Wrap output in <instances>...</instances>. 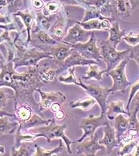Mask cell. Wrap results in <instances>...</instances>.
<instances>
[{
    "label": "cell",
    "mask_w": 139,
    "mask_h": 156,
    "mask_svg": "<svg viewBox=\"0 0 139 156\" xmlns=\"http://www.w3.org/2000/svg\"><path fill=\"white\" fill-rule=\"evenodd\" d=\"M13 79L15 104H27L33 108L38 105L35 101L34 93L48 83L42 76L40 64L36 67H29L27 72H16L13 74Z\"/></svg>",
    "instance_id": "1"
},
{
    "label": "cell",
    "mask_w": 139,
    "mask_h": 156,
    "mask_svg": "<svg viewBox=\"0 0 139 156\" xmlns=\"http://www.w3.org/2000/svg\"><path fill=\"white\" fill-rule=\"evenodd\" d=\"M15 119L18 122L22 131L41 125H47L52 119H46L34 111V108L27 104L14 105Z\"/></svg>",
    "instance_id": "2"
},
{
    "label": "cell",
    "mask_w": 139,
    "mask_h": 156,
    "mask_svg": "<svg viewBox=\"0 0 139 156\" xmlns=\"http://www.w3.org/2000/svg\"><path fill=\"white\" fill-rule=\"evenodd\" d=\"M66 128V124H57L54 117L47 125H45L44 126H39L30 128L28 130V131L36 133V134H40L42 135V137L45 138L47 142L49 143L51 142L53 140L62 139L66 147L68 153L69 154H72L71 145L77 143V141H72L67 136L65 132Z\"/></svg>",
    "instance_id": "3"
},
{
    "label": "cell",
    "mask_w": 139,
    "mask_h": 156,
    "mask_svg": "<svg viewBox=\"0 0 139 156\" xmlns=\"http://www.w3.org/2000/svg\"><path fill=\"white\" fill-rule=\"evenodd\" d=\"M49 58L52 59L49 51H41L35 47H28L23 51L16 52L13 60L16 69L19 67H36L40 60Z\"/></svg>",
    "instance_id": "4"
},
{
    "label": "cell",
    "mask_w": 139,
    "mask_h": 156,
    "mask_svg": "<svg viewBox=\"0 0 139 156\" xmlns=\"http://www.w3.org/2000/svg\"><path fill=\"white\" fill-rule=\"evenodd\" d=\"M130 58L128 57L123 60L114 69L106 73V75L110 76L113 79V85L109 88L111 94H114L117 92L125 93L127 87L133 84L132 82L128 80L126 74V67L128 64Z\"/></svg>",
    "instance_id": "5"
},
{
    "label": "cell",
    "mask_w": 139,
    "mask_h": 156,
    "mask_svg": "<svg viewBox=\"0 0 139 156\" xmlns=\"http://www.w3.org/2000/svg\"><path fill=\"white\" fill-rule=\"evenodd\" d=\"M100 49L102 60L107 65L106 73L114 69L123 60L128 56L130 51V48L124 51H117L116 48L113 47L107 40L100 42Z\"/></svg>",
    "instance_id": "6"
},
{
    "label": "cell",
    "mask_w": 139,
    "mask_h": 156,
    "mask_svg": "<svg viewBox=\"0 0 139 156\" xmlns=\"http://www.w3.org/2000/svg\"><path fill=\"white\" fill-rule=\"evenodd\" d=\"M108 124V119L106 114H100L99 117L90 115L86 117L83 118L79 123V127L83 130V133L82 137L76 140L77 143L82 142L88 137H93L97 128L105 126Z\"/></svg>",
    "instance_id": "7"
},
{
    "label": "cell",
    "mask_w": 139,
    "mask_h": 156,
    "mask_svg": "<svg viewBox=\"0 0 139 156\" xmlns=\"http://www.w3.org/2000/svg\"><path fill=\"white\" fill-rule=\"evenodd\" d=\"M59 43L57 40L49 36L47 31L38 28L36 23H34L31 32V40L29 46L35 47L41 51H49L50 48Z\"/></svg>",
    "instance_id": "8"
},
{
    "label": "cell",
    "mask_w": 139,
    "mask_h": 156,
    "mask_svg": "<svg viewBox=\"0 0 139 156\" xmlns=\"http://www.w3.org/2000/svg\"><path fill=\"white\" fill-rule=\"evenodd\" d=\"M79 87L86 91L87 94L97 101L101 109L100 114H106L108 107L107 99L111 94L109 88L102 87L100 85H86L81 79H79Z\"/></svg>",
    "instance_id": "9"
},
{
    "label": "cell",
    "mask_w": 139,
    "mask_h": 156,
    "mask_svg": "<svg viewBox=\"0 0 139 156\" xmlns=\"http://www.w3.org/2000/svg\"><path fill=\"white\" fill-rule=\"evenodd\" d=\"M72 48L76 50L86 58L94 60L98 63H100L102 60L100 54V47L97 44V40L95 37V33L93 32L91 36L86 42H79L72 45Z\"/></svg>",
    "instance_id": "10"
},
{
    "label": "cell",
    "mask_w": 139,
    "mask_h": 156,
    "mask_svg": "<svg viewBox=\"0 0 139 156\" xmlns=\"http://www.w3.org/2000/svg\"><path fill=\"white\" fill-rule=\"evenodd\" d=\"M70 21V19L68 17V12L64 6L57 14V19L48 31V34L57 42H61L67 34L68 25Z\"/></svg>",
    "instance_id": "11"
},
{
    "label": "cell",
    "mask_w": 139,
    "mask_h": 156,
    "mask_svg": "<svg viewBox=\"0 0 139 156\" xmlns=\"http://www.w3.org/2000/svg\"><path fill=\"white\" fill-rule=\"evenodd\" d=\"M37 92L39 93L40 96L38 114L41 115L42 117H43V112L47 110H49L50 107L54 103L61 102L64 104L67 100L65 95L60 92H46L42 91L41 89H38Z\"/></svg>",
    "instance_id": "12"
},
{
    "label": "cell",
    "mask_w": 139,
    "mask_h": 156,
    "mask_svg": "<svg viewBox=\"0 0 139 156\" xmlns=\"http://www.w3.org/2000/svg\"><path fill=\"white\" fill-rule=\"evenodd\" d=\"M108 11L112 22L128 19L133 11L130 0H113L110 3Z\"/></svg>",
    "instance_id": "13"
},
{
    "label": "cell",
    "mask_w": 139,
    "mask_h": 156,
    "mask_svg": "<svg viewBox=\"0 0 139 156\" xmlns=\"http://www.w3.org/2000/svg\"><path fill=\"white\" fill-rule=\"evenodd\" d=\"M94 31H86L83 29L79 24L75 23L68 28L67 34L63 38V42L73 45L79 42H87Z\"/></svg>",
    "instance_id": "14"
},
{
    "label": "cell",
    "mask_w": 139,
    "mask_h": 156,
    "mask_svg": "<svg viewBox=\"0 0 139 156\" xmlns=\"http://www.w3.org/2000/svg\"><path fill=\"white\" fill-rule=\"evenodd\" d=\"M138 111L139 110L134 108H132L131 111L130 110V115H129L128 118V129L120 138L119 142L120 147L121 145L139 138V121L137 117Z\"/></svg>",
    "instance_id": "15"
},
{
    "label": "cell",
    "mask_w": 139,
    "mask_h": 156,
    "mask_svg": "<svg viewBox=\"0 0 139 156\" xmlns=\"http://www.w3.org/2000/svg\"><path fill=\"white\" fill-rule=\"evenodd\" d=\"M91 64H97L99 63L94 60L87 59L82 56L79 52L73 49L71 54L68 56L62 65V66L56 69L57 77L60 73L64 72L65 70H68L72 67L76 66H86V65H90Z\"/></svg>",
    "instance_id": "16"
},
{
    "label": "cell",
    "mask_w": 139,
    "mask_h": 156,
    "mask_svg": "<svg viewBox=\"0 0 139 156\" xmlns=\"http://www.w3.org/2000/svg\"><path fill=\"white\" fill-rule=\"evenodd\" d=\"M77 154L85 155H96L98 151L106 149L104 145L99 143V136L95 133L94 136L91 139L86 141L77 142Z\"/></svg>",
    "instance_id": "17"
},
{
    "label": "cell",
    "mask_w": 139,
    "mask_h": 156,
    "mask_svg": "<svg viewBox=\"0 0 139 156\" xmlns=\"http://www.w3.org/2000/svg\"><path fill=\"white\" fill-rule=\"evenodd\" d=\"M72 50V45L60 42L52 46L49 51L51 53L53 61L58 67V68H59L64 64L65 59L70 56Z\"/></svg>",
    "instance_id": "18"
},
{
    "label": "cell",
    "mask_w": 139,
    "mask_h": 156,
    "mask_svg": "<svg viewBox=\"0 0 139 156\" xmlns=\"http://www.w3.org/2000/svg\"><path fill=\"white\" fill-rule=\"evenodd\" d=\"M0 87H10L14 90L15 80L13 74L16 72L13 62L6 61L0 65Z\"/></svg>",
    "instance_id": "19"
},
{
    "label": "cell",
    "mask_w": 139,
    "mask_h": 156,
    "mask_svg": "<svg viewBox=\"0 0 139 156\" xmlns=\"http://www.w3.org/2000/svg\"><path fill=\"white\" fill-rule=\"evenodd\" d=\"M104 127V137L99 140V143L104 146L107 154L111 155L115 148L120 147V144L116 138L114 128L111 127L109 123Z\"/></svg>",
    "instance_id": "20"
},
{
    "label": "cell",
    "mask_w": 139,
    "mask_h": 156,
    "mask_svg": "<svg viewBox=\"0 0 139 156\" xmlns=\"http://www.w3.org/2000/svg\"><path fill=\"white\" fill-rule=\"evenodd\" d=\"M13 16L18 17L23 22L27 32L26 43L29 45L30 40H31V32L33 28V25H34L35 20H36V12H34V10L26 9L23 10V11H19Z\"/></svg>",
    "instance_id": "21"
},
{
    "label": "cell",
    "mask_w": 139,
    "mask_h": 156,
    "mask_svg": "<svg viewBox=\"0 0 139 156\" xmlns=\"http://www.w3.org/2000/svg\"><path fill=\"white\" fill-rule=\"evenodd\" d=\"M72 22L79 24L83 29L86 31H108L111 27V22L108 19L100 20L99 19H92L88 21L82 22L77 20H72Z\"/></svg>",
    "instance_id": "22"
},
{
    "label": "cell",
    "mask_w": 139,
    "mask_h": 156,
    "mask_svg": "<svg viewBox=\"0 0 139 156\" xmlns=\"http://www.w3.org/2000/svg\"><path fill=\"white\" fill-rule=\"evenodd\" d=\"M108 31L109 33V36L107 41L116 48L125 36V31L120 29L118 21H115L111 22V27Z\"/></svg>",
    "instance_id": "23"
},
{
    "label": "cell",
    "mask_w": 139,
    "mask_h": 156,
    "mask_svg": "<svg viewBox=\"0 0 139 156\" xmlns=\"http://www.w3.org/2000/svg\"><path fill=\"white\" fill-rule=\"evenodd\" d=\"M42 137L40 134H36L31 132L22 131L21 126L19 125L16 132L15 133V143L13 148H17L22 144V142H33L36 140V138Z\"/></svg>",
    "instance_id": "24"
},
{
    "label": "cell",
    "mask_w": 139,
    "mask_h": 156,
    "mask_svg": "<svg viewBox=\"0 0 139 156\" xmlns=\"http://www.w3.org/2000/svg\"><path fill=\"white\" fill-rule=\"evenodd\" d=\"M36 12V20L35 23L38 28L47 31L51 28L52 25L54 24L57 15H52L49 16H45L42 13L41 11H35Z\"/></svg>",
    "instance_id": "25"
},
{
    "label": "cell",
    "mask_w": 139,
    "mask_h": 156,
    "mask_svg": "<svg viewBox=\"0 0 139 156\" xmlns=\"http://www.w3.org/2000/svg\"><path fill=\"white\" fill-rule=\"evenodd\" d=\"M118 114L130 115V112L124 109V102L123 101H116L111 102L108 105L106 115L109 120H113Z\"/></svg>",
    "instance_id": "26"
},
{
    "label": "cell",
    "mask_w": 139,
    "mask_h": 156,
    "mask_svg": "<svg viewBox=\"0 0 139 156\" xmlns=\"http://www.w3.org/2000/svg\"><path fill=\"white\" fill-rule=\"evenodd\" d=\"M18 122H11L7 116L0 117V137L5 135H12L19 127Z\"/></svg>",
    "instance_id": "27"
},
{
    "label": "cell",
    "mask_w": 139,
    "mask_h": 156,
    "mask_svg": "<svg viewBox=\"0 0 139 156\" xmlns=\"http://www.w3.org/2000/svg\"><path fill=\"white\" fill-rule=\"evenodd\" d=\"M113 120H114V127L113 128L115 131L116 138L119 142L121 137L128 129L129 120L128 118L123 116V114H118Z\"/></svg>",
    "instance_id": "28"
},
{
    "label": "cell",
    "mask_w": 139,
    "mask_h": 156,
    "mask_svg": "<svg viewBox=\"0 0 139 156\" xmlns=\"http://www.w3.org/2000/svg\"><path fill=\"white\" fill-rule=\"evenodd\" d=\"M97 104V101L90 96L83 97L77 101H73L70 103V105L72 108H79L82 111H88Z\"/></svg>",
    "instance_id": "29"
},
{
    "label": "cell",
    "mask_w": 139,
    "mask_h": 156,
    "mask_svg": "<svg viewBox=\"0 0 139 156\" xmlns=\"http://www.w3.org/2000/svg\"><path fill=\"white\" fill-rule=\"evenodd\" d=\"M35 151L34 153H33L32 155H57L61 153L64 150V141L62 139L59 140V144L57 146V147L54 148H51V149H45V148L40 147L38 144H35Z\"/></svg>",
    "instance_id": "30"
},
{
    "label": "cell",
    "mask_w": 139,
    "mask_h": 156,
    "mask_svg": "<svg viewBox=\"0 0 139 156\" xmlns=\"http://www.w3.org/2000/svg\"><path fill=\"white\" fill-rule=\"evenodd\" d=\"M106 74V70H100L97 64H91L88 65V70L82 79L84 80H95L97 81L103 79V75Z\"/></svg>",
    "instance_id": "31"
},
{
    "label": "cell",
    "mask_w": 139,
    "mask_h": 156,
    "mask_svg": "<svg viewBox=\"0 0 139 156\" xmlns=\"http://www.w3.org/2000/svg\"><path fill=\"white\" fill-rule=\"evenodd\" d=\"M92 19H99L100 20L108 19L111 21V22H112V20H111L110 17L104 16V15L102 14V12L100 10L90 6L89 8L84 10V16H83V20L81 22H84Z\"/></svg>",
    "instance_id": "32"
},
{
    "label": "cell",
    "mask_w": 139,
    "mask_h": 156,
    "mask_svg": "<svg viewBox=\"0 0 139 156\" xmlns=\"http://www.w3.org/2000/svg\"><path fill=\"white\" fill-rule=\"evenodd\" d=\"M64 6V5H63L60 2L53 0L45 4L44 8L41 10V12L45 16L57 15Z\"/></svg>",
    "instance_id": "33"
},
{
    "label": "cell",
    "mask_w": 139,
    "mask_h": 156,
    "mask_svg": "<svg viewBox=\"0 0 139 156\" xmlns=\"http://www.w3.org/2000/svg\"><path fill=\"white\" fill-rule=\"evenodd\" d=\"M10 87H0V109L4 110L10 99H14L15 91Z\"/></svg>",
    "instance_id": "34"
},
{
    "label": "cell",
    "mask_w": 139,
    "mask_h": 156,
    "mask_svg": "<svg viewBox=\"0 0 139 156\" xmlns=\"http://www.w3.org/2000/svg\"><path fill=\"white\" fill-rule=\"evenodd\" d=\"M68 74L67 76H63V75H59L57 77L58 80L60 83L65 84H74L79 86V79H77L75 76V67H72L68 69Z\"/></svg>",
    "instance_id": "35"
},
{
    "label": "cell",
    "mask_w": 139,
    "mask_h": 156,
    "mask_svg": "<svg viewBox=\"0 0 139 156\" xmlns=\"http://www.w3.org/2000/svg\"><path fill=\"white\" fill-rule=\"evenodd\" d=\"M139 142V138L136 140H134L131 141L130 142L126 143L125 144L121 145L120 147L119 150L118 151L117 154L118 155H130L133 152L134 149L136 146Z\"/></svg>",
    "instance_id": "36"
},
{
    "label": "cell",
    "mask_w": 139,
    "mask_h": 156,
    "mask_svg": "<svg viewBox=\"0 0 139 156\" xmlns=\"http://www.w3.org/2000/svg\"><path fill=\"white\" fill-rule=\"evenodd\" d=\"M7 2V13L9 15H13L16 13L24 6L23 0H6Z\"/></svg>",
    "instance_id": "37"
},
{
    "label": "cell",
    "mask_w": 139,
    "mask_h": 156,
    "mask_svg": "<svg viewBox=\"0 0 139 156\" xmlns=\"http://www.w3.org/2000/svg\"><path fill=\"white\" fill-rule=\"evenodd\" d=\"M31 147L30 145L28 144H24L23 143H22V144L19 146L17 148H13L11 147V153H10V155L13 156H17V155H32L31 153Z\"/></svg>",
    "instance_id": "38"
},
{
    "label": "cell",
    "mask_w": 139,
    "mask_h": 156,
    "mask_svg": "<svg viewBox=\"0 0 139 156\" xmlns=\"http://www.w3.org/2000/svg\"><path fill=\"white\" fill-rule=\"evenodd\" d=\"M88 3L90 6H92L95 9L100 10L103 14L104 11L109 9L111 0H89Z\"/></svg>",
    "instance_id": "39"
},
{
    "label": "cell",
    "mask_w": 139,
    "mask_h": 156,
    "mask_svg": "<svg viewBox=\"0 0 139 156\" xmlns=\"http://www.w3.org/2000/svg\"><path fill=\"white\" fill-rule=\"evenodd\" d=\"M63 5H69V6H79L83 10L87 9L90 6L88 0H58Z\"/></svg>",
    "instance_id": "40"
},
{
    "label": "cell",
    "mask_w": 139,
    "mask_h": 156,
    "mask_svg": "<svg viewBox=\"0 0 139 156\" xmlns=\"http://www.w3.org/2000/svg\"><path fill=\"white\" fill-rule=\"evenodd\" d=\"M123 39L131 47H134L139 44V33L130 31Z\"/></svg>",
    "instance_id": "41"
},
{
    "label": "cell",
    "mask_w": 139,
    "mask_h": 156,
    "mask_svg": "<svg viewBox=\"0 0 139 156\" xmlns=\"http://www.w3.org/2000/svg\"><path fill=\"white\" fill-rule=\"evenodd\" d=\"M139 91V80L136 81L135 83H134L131 85L130 88V93L129 95V99L127 104V109L128 112H130V105L132 101L133 98L134 97L135 94Z\"/></svg>",
    "instance_id": "42"
},
{
    "label": "cell",
    "mask_w": 139,
    "mask_h": 156,
    "mask_svg": "<svg viewBox=\"0 0 139 156\" xmlns=\"http://www.w3.org/2000/svg\"><path fill=\"white\" fill-rule=\"evenodd\" d=\"M130 60H134L139 67V44L130 48V51L127 56Z\"/></svg>",
    "instance_id": "43"
},
{
    "label": "cell",
    "mask_w": 139,
    "mask_h": 156,
    "mask_svg": "<svg viewBox=\"0 0 139 156\" xmlns=\"http://www.w3.org/2000/svg\"><path fill=\"white\" fill-rule=\"evenodd\" d=\"M9 31H4V32L0 33V44H13V40L9 36Z\"/></svg>",
    "instance_id": "44"
},
{
    "label": "cell",
    "mask_w": 139,
    "mask_h": 156,
    "mask_svg": "<svg viewBox=\"0 0 139 156\" xmlns=\"http://www.w3.org/2000/svg\"><path fill=\"white\" fill-rule=\"evenodd\" d=\"M32 9L34 11H38L44 8L45 3L43 0H31Z\"/></svg>",
    "instance_id": "45"
},
{
    "label": "cell",
    "mask_w": 139,
    "mask_h": 156,
    "mask_svg": "<svg viewBox=\"0 0 139 156\" xmlns=\"http://www.w3.org/2000/svg\"><path fill=\"white\" fill-rule=\"evenodd\" d=\"M2 8H3V7H0V10L2 9ZM12 17L13 16L9 15L8 13H6V15H3L0 12V25L10 23L13 19V17Z\"/></svg>",
    "instance_id": "46"
},
{
    "label": "cell",
    "mask_w": 139,
    "mask_h": 156,
    "mask_svg": "<svg viewBox=\"0 0 139 156\" xmlns=\"http://www.w3.org/2000/svg\"><path fill=\"white\" fill-rule=\"evenodd\" d=\"M133 99L134 101L132 104H131V105H132V108H137L138 110H139V91L135 94V96L133 98Z\"/></svg>",
    "instance_id": "47"
},
{
    "label": "cell",
    "mask_w": 139,
    "mask_h": 156,
    "mask_svg": "<svg viewBox=\"0 0 139 156\" xmlns=\"http://www.w3.org/2000/svg\"><path fill=\"white\" fill-rule=\"evenodd\" d=\"M130 2L131 5L132 11L139 8V0H130Z\"/></svg>",
    "instance_id": "48"
},
{
    "label": "cell",
    "mask_w": 139,
    "mask_h": 156,
    "mask_svg": "<svg viewBox=\"0 0 139 156\" xmlns=\"http://www.w3.org/2000/svg\"><path fill=\"white\" fill-rule=\"evenodd\" d=\"M4 116L15 118V115L14 114H11V113L7 112V111H6V110L0 109V117H4Z\"/></svg>",
    "instance_id": "49"
},
{
    "label": "cell",
    "mask_w": 139,
    "mask_h": 156,
    "mask_svg": "<svg viewBox=\"0 0 139 156\" xmlns=\"http://www.w3.org/2000/svg\"><path fill=\"white\" fill-rule=\"evenodd\" d=\"M7 4L6 0H0V7L7 6Z\"/></svg>",
    "instance_id": "50"
},
{
    "label": "cell",
    "mask_w": 139,
    "mask_h": 156,
    "mask_svg": "<svg viewBox=\"0 0 139 156\" xmlns=\"http://www.w3.org/2000/svg\"><path fill=\"white\" fill-rule=\"evenodd\" d=\"M5 153V148L4 146H2V144H0V155L4 154Z\"/></svg>",
    "instance_id": "51"
},
{
    "label": "cell",
    "mask_w": 139,
    "mask_h": 156,
    "mask_svg": "<svg viewBox=\"0 0 139 156\" xmlns=\"http://www.w3.org/2000/svg\"><path fill=\"white\" fill-rule=\"evenodd\" d=\"M4 62H5V59L1 51H0V65H1L2 63H4Z\"/></svg>",
    "instance_id": "52"
},
{
    "label": "cell",
    "mask_w": 139,
    "mask_h": 156,
    "mask_svg": "<svg viewBox=\"0 0 139 156\" xmlns=\"http://www.w3.org/2000/svg\"><path fill=\"white\" fill-rule=\"evenodd\" d=\"M52 1H53V0H43V2H45V4L47 3V2H52Z\"/></svg>",
    "instance_id": "53"
},
{
    "label": "cell",
    "mask_w": 139,
    "mask_h": 156,
    "mask_svg": "<svg viewBox=\"0 0 139 156\" xmlns=\"http://www.w3.org/2000/svg\"><path fill=\"white\" fill-rule=\"evenodd\" d=\"M112 1H113V0H111V2H112Z\"/></svg>",
    "instance_id": "54"
}]
</instances>
